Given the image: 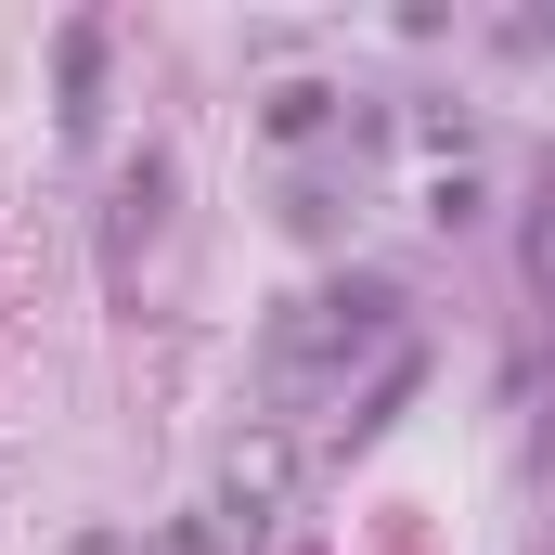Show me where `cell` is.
Wrapping results in <instances>:
<instances>
[{"label": "cell", "instance_id": "obj_3", "mask_svg": "<svg viewBox=\"0 0 555 555\" xmlns=\"http://www.w3.org/2000/svg\"><path fill=\"white\" fill-rule=\"evenodd\" d=\"M155 220H168V155L142 142L130 168H117V207H104V284H117V297H130L142 246H155Z\"/></svg>", "mask_w": 555, "mask_h": 555}, {"label": "cell", "instance_id": "obj_5", "mask_svg": "<svg viewBox=\"0 0 555 555\" xmlns=\"http://www.w3.org/2000/svg\"><path fill=\"white\" fill-rule=\"evenodd\" d=\"M259 117H272V142H310V130H336V117H349V91H323V78H284Z\"/></svg>", "mask_w": 555, "mask_h": 555}, {"label": "cell", "instance_id": "obj_1", "mask_svg": "<svg viewBox=\"0 0 555 555\" xmlns=\"http://www.w3.org/2000/svg\"><path fill=\"white\" fill-rule=\"evenodd\" d=\"M388 375L401 362V284L388 272H349V284H310V297H284L272 336H259V388H272L284 414H310V401H349V375Z\"/></svg>", "mask_w": 555, "mask_h": 555}, {"label": "cell", "instance_id": "obj_4", "mask_svg": "<svg viewBox=\"0 0 555 555\" xmlns=\"http://www.w3.org/2000/svg\"><path fill=\"white\" fill-rule=\"evenodd\" d=\"M52 65H65V130H91V117H104V13H78V26L52 39Z\"/></svg>", "mask_w": 555, "mask_h": 555}, {"label": "cell", "instance_id": "obj_2", "mask_svg": "<svg viewBox=\"0 0 555 555\" xmlns=\"http://www.w3.org/2000/svg\"><path fill=\"white\" fill-rule=\"evenodd\" d=\"M284 504H297V439L259 426V439H233L220 452V491H207V543L220 555H259L284 530Z\"/></svg>", "mask_w": 555, "mask_h": 555}, {"label": "cell", "instance_id": "obj_6", "mask_svg": "<svg viewBox=\"0 0 555 555\" xmlns=\"http://www.w3.org/2000/svg\"><path fill=\"white\" fill-rule=\"evenodd\" d=\"M517 259H530V284L555 297V168H543V194H530V233H517Z\"/></svg>", "mask_w": 555, "mask_h": 555}]
</instances>
